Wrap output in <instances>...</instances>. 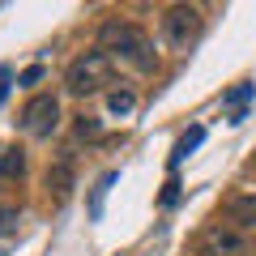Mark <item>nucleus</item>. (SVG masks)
I'll list each match as a JSON object with an SVG mask.
<instances>
[{
    "instance_id": "nucleus-6",
    "label": "nucleus",
    "mask_w": 256,
    "mask_h": 256,
    "mask_svg": "<svg viewBox=\"0 0 256 256\" xmlns=\"http://www.w3.org/2000/svg\"><path fill=\"white\" fill-rule=\"evenodd\" d=\"M226 226H235V230L256 226V196H230L226 201Z\"/></svg>"
},
{
    "instance_id": "nucleus-1",
    "label": "nucleus",
    "mask_w": 256,
    "mask_h": 256,
    "mask_svg": "<svg viewBox=\"0 0 256 256\" xmlns=\"http://www.w3.org/2000/svg\"><path fill=\"white\" fill-rule=\"evenodd\" d=\"M98 52L107 56L111 64H128V68H137V73H150L158 64V52H154V43H150V34L141 26H132V22H120V18H111V22H102L98 26Z\"/></svg>"
},
{
    "instance_id": "nucleus-17",
    "label": "nucleus",
    "mask_w": 256,
    "mask_h": 256,
    "mask_svg": "<svg viewBox=\"0 0 256 256\" xmlns=\"http://www.w3.org/2000/svg\"><path fill=\"white\" fill-rule=\"evenodd\" d=\"M252 175H256V162H252Z\"/></svg>"
},
{
    "instance_id": "nucleus-10",
    "label": "nucleus",
    "mask_w": 256,
    "mask_h": 256,
    "mask_svg": "<svg viewBox=\"0 0 256 256\" xmlns=\"http://www.w3.org/2000/svg\"><path fill=\"white\" fill-rule=\"evenodd\" d=\"M132 107H137L132 86H116V90H107V111H111V116H128Z\"/></svg>"
},
{
    "instance_id": "nucleus-16",
    "label": "nucleus",
    "mask_w": 256,
    "mask_h": 256,
    "mask_svg": "<svg viewBox=\"0 0 256 256\" xmlns=\"http://www.w3.org/2000/svg\"><path fill=\"white\" fill-rule=\"evenodd\" d=\"M13 222H18V210H0V235H9Z\"/></svg>"
},
{
    "instance_id": "nucleus-8",
    "label": "nucleus",
    "mask_w": 256,
    "mask_h": 256,
    "mask_svg": "<svg viewBox=\"0 0 256 256\" xmlns=\"http://www.w3.org/2000/svg\"><path fill=\"white\" fill-rule=\"evenodd\" d=\"M47 188L56 192V201L68 196V188H73V158H60V162L47 171Z\"/></svg>"
},
{
    "instance_id": "nucleus-12",
    "label": "nucleus",
    "mask_w": 256,
    "mask_h": 256,
    "mask_svg": "<svg viewBox=\"0 0 256 256\" xmlns=\"http://www.w3.org/2000/svg\"><path fill=\"white\" fill-rule=\"evenodd\" d=\"M201 141H205V128H188V132H184V137L175 141V154H171V166H180L184 158L192 154V150L201 146Z\"/></svg>"
},
{
    "instance_id": "nucleus-14",
    "label": "nucleus",
    "mask_w": 256,
    "mask_h": 256,
    "mask_svg": "<svg viewBox=\"0 0 256 256\" xmlns=\"http://www.w3.org/2000/svg\"><path fill=\"white\" fill-rule=\"evenodd\" d=\"M9 90H13V68H9V64H0V102L9 98Z\"/></svg>"
},
{
    "instance_id": "nucleus-9",
    "label": "nucleus",
    "mask_w": 256,
    "mask_h": 256,
    "mask_svg": "<svg viewBox=\"0 0 256 256\" xmlns=\"http://www.w3.org/2000/svg\"><path fill=\"white\" fill-rule=\"evenodd\" d=\"M0 175H4V180H22V175H26V154H22L18 146L0 150Z\"/></svg>"
},
{
    "instance_id": "nucleus-7",
    "label": "nucleus",
    "mask_w": 256,
    "mask_h": 256,
    "mask_svg": "<svg viewBox=\"0 0 256 256\" xmlns=\"http://www.w3.org/2000/svg\"><path fill=\"white\" fill-rule=\"evenodd\" d=\"M252 94H256L252 82H239L235 90L222 94V107H230V120H226V124H244V120H248V102H252Z\"/></svg>"
},
{
    "instance_id": "nucleus-3",
    "label": "nucleus",
    "mask_w": 256,
    "mask_h": 256,
    "mask_svg": "<svg viewBox=\"0 0 256 256\" xmlns=\"http://www.w3.org/2000/svg\"><path fill=\"white\" fill-rule=\"evenodd\" d=\"M201 9H192V4H171V9L162 13V38L166 47H175V52H188L196 38H201Z\"/></svg>"
},
{
    "instance_id": "nucleus-13",
    "label": "nucleus",
    "mask_w": 256,
    "mask_h": 256,
    "mask_svg": "<svg viewBox=\"0 0 256 256\" xmlns=\"http://www.w3.org/2000/svg\"><path fill=\"white\" fill-rule=\"evenodd\" d=\"M77 137H98V120L82 116V120H77Z\"/></svg>"
},
{
    "instance_id": "nucleus-5",
    "label": "nucleus",
    "mask_w": 256,
    "mask_h": 256,
    "mask_svg": "<svg viewBox=\"0 0 256 256\" xmlns=\"http://www.w3.org/2000/svg\"><path fill=\"white\" fill-rule=\"evenodd\" d=\"M196 252L201 256H244L248 252V235L235 230V226H210L196 239Z\"/></svg>"
},
{
    "instance_id": "nucleus-11",
    "label": "nucleus",
    "mask_w": 256,
    "mask_h": 256,
    "mask_svg": "<svg viewBox=\"0 0 256 256\" xmlns=\"http://www.w3.org/2000/svg\"><path fill=\"white\" fill-rule=\"evenodd\" d=\"M116 180H120L116 171H102L98 175V184H94V192H90V218H102V201H107V192H111Z\"/></svg>"
},
{
    "instance_id": "nucleus-2",
    "label": "nucleus",
    "mask_w": 256,
    "mask_h": 256,
    "mask_svg": "<svg viewBox=\"0 0 256 256\" xmlns=\"http://www.w3.org/2000/svg\"><path fill=\"white\" fill-rule=\"evenodd\" d=\"M64 86H68V94H98V90H107V86H116V64L94 47V52L77 56V60L68 64Z\"/></svg>"
},
{
    "instance_id": "nucleus-15",
    "label": "nucleus",
    "mask_w": 256,
    "mask_h": 256,
    "mask_svg": "<svg viewBox=\"0 0 256 256\" xmlns=\"http://www.w3.org/2000/svg\"><path fill=\"white\" fill-rule=\"evenodd\" d=\"M34 82H43V64H30L26 73L18 77V86H34Z\"/></svg>"
},
{
    "instance_id": "nucleus-4",
    "label": "nucleus",
    "mask_w": 256,
    "mask_h": 256,
    "mask_svg": "<svg viewBox=\"0 0 256 256\" xmlns=\"http://www.w3.org/2000/svg\"><path fill=\"white\" fill-rule=\"evenodd\" d=\"M18 124L30 137H52L56 128H60V102H56V94H34V98L22 107Z\"/></svg>"
}]
</instances>
